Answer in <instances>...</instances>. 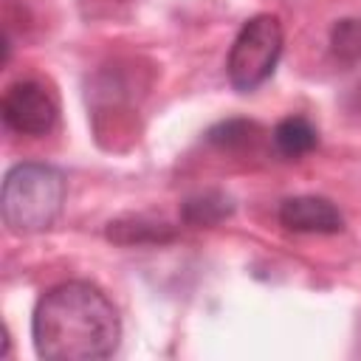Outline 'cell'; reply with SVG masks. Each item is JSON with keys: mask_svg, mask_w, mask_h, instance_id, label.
Instances as JSON below:
<instances>
[{"mask_svg": "<svg viewBox=\"0 0 361 361\" xmlns=\"http://www.w3.org/2000/svg\"><path fill=\"white\" fill-rule=\"evenodd\" d=\"M31 338L48 361H99L116 353L121 322L113 302L90 282H62L34 307Z\"/></svg>", "mask_w": 361, "mask_h": 361, "instance_id": "1", "label": "cell"}, {"mask_svg": "<svg viewBox=\"0 0 361 361\" xmlns=\"http://www.w3.org/2000/svg\"><path fill=\"white\" fill-rule=\"evenodd\" d=\"M65 203V178L51 164L25 161L8 169L3 180V223L14 234H37L54 226Z\"/></svg>", "mask_w": 361, "mask_h": 361, "instance_id": "2", "label": "cell"}, {"mask_svg": "<svg viewBox=\"0 0 361 361\" xmlns=\"http://www.w3.org/2000/svg\"><path fill=\"white\" fill-rule=\"evenodd\" d=\"M282 54V25L274 14L251 17L231 42L226 73L234 90L248 93L259 87L276 68Z\"/></svg>", "mask_w": 361, "mask_h": 361, "instance_id": "3", "label": "cell"}, {"mask_svg": "<svg viewBox=\"0 0 361 361\" xmlns=\"http://www.w3.org/2000/svg\"><path fill=\"white\" fill-rule=\"evenodd\" d=\"M56 102L39 82H14L3 96V121L20 135H45L56 124Z\"/></svg>", "mask_w": 361, "mask_h": 361, "instance_id": "4", "label": "cell"}, {"mask_svg": "<svg viewBox=\"0 0 361 361\" xmlns=\"http://www.w3.org/2000/svg\"><path fill=\"white\" fill-rule=\"evenodd\" d=\"M279 223L288 231H299V234H338L344 228L341 212L327 197H316V195L288 197L279 206Z\"/></svg>", "mask_w": 361, "mask_h": 361, "instance_id": "5", "label": "cell"}, {"mask_svg": "<svg viewBox=\"0 0 361 361\" xmlns=\"http://www.w3.org/2000/svg\"><path fill=\"white\" fill-rule=\"evenodd\" d=\"M274 144L282 155L288 158H299V155H307L316 144H319V133L316 127L302 118V116H288L282 118L276 127H274Z\"/></svg>", "mask_w": 361, "mask_h": 361, "instance_id": "6", "label": "cell"}, {"mask_svg": "<svg viewBox=\"0 0 361 361\" xmlns=\"http://www.w3.org/2000/svg\"><path fill=\"white\" fill-rule=\"evenodd\" d=\"M107 237L121 245H133V243H166L175 237V231L166 223H155L147 217H124L107 226Z\"/></svg>", "mask_w": 361, "mask_h": 361, "instance_id": "7", "label": "cell"}, {"mask_svg": "<svg viewBox=\"0 0 361 361\" xmlns=\"http://www.w3.org/2000/svg\"><path fill=\"white\" fill-rule=\"evenodd\" d=\"M234 212L231 200L223 195V192H203V195H195L183 203L180 214L189 226H214L220 220H226L228 214Z\"/></svg>", "mask_w": 361, "mask_h": 361, "instance_id": "8", "label": "cell"}, {"mask_svg": "<svg viewBox=\"0 0 361 361\" xmlns=\"http://www.w3.org/2000/svg\"><path fill=\"white\" fill-rule=\"evenodd\" d=\"M330 51L338 62H358L361 59V23L347 17V20H338L333 28H330Z\"/></svg>", "mask_w": 361, "mask_h": 361, "instance_id": "9", "label": "cell"}, {"mask_svg": "<svg viewBox=\"0 0 361 361\" xmlns=\"http://www.w3.org/2000/svg\"><path fill=\"white\" fill-rule=\"evenodd\" d=\"M254 133V124L251 121H243V118H228V121H220L217 127L209 130V141L217 144V147H240L251 138Z\"/></svg>", "mask_w": 361, "mask_h": 361, "instance_id": "10", "label": "cell"}]
</instances>
